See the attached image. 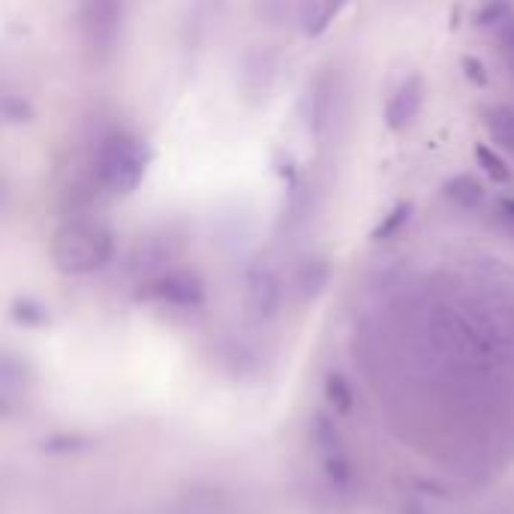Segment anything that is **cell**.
Returning <instances> with one entry per match:
<instances>
[{"instance_id": "cell-11", "label": "cell", "mask_w": 514, "mask_h": 514, "mask_svg": "<svg viewBox=\"0 0 514 514\" xmlns=\"http://www.w3.org/2000/svg\"><path fill=\"white\" fill-rule=\"evenodd\" d=\"M502 13H505V4H502V0H500V4H496V6L491 4L482 15H478V24H491V18H493V22H500V15H502Z\"/></svg>"}, {"instance_id": "cell-3", "label": "cell", "mask_w": 514, "mask_h": 514, "mask_svg": "<svg viewBox=\"0 0 514 514\" xmlns=\"http://www.w3.org/2000/svg\"><path fill=\"white\" fill-rule=\"evenodd\" d=\"M124 18V0H81V24L90 45L108 49L117 40Z\"/></svg>"}, {"instance_id": "cell-4", "label": "cell", "mask_w": 514, "mask_h": 514, "mask_svg": "<svg viewBox=\"0 0 514 514\" xmlns=\"http://www.w3.org/2000/svg\"><path fill=\"white\" fill-rule=\"evenodd\" d=\"M421 108V78H406L400 87L394 90L391 99H388L385 106V121L391 130H403V126H409L415 121V115H418Z\"/></svg>"}, {"instance_id": "cell-9", "label": "cell", "mask_w": 514, "mask_h": 514, "mask_svg": "<svg viewBox=\"0 0 514 514\" xmlns=\"http://www.w3.org/2000/svg\"><path fill=\"white\" fill-rule=\"evenodd\" d=\"M475 160H478V166H482L493 180H509L511 178V171H509V166H505V160L493 148H487V144H478V148H475Z\"/></svg>"}, {"instance_id": "cell-6", "label": "cell", "mask_w": 514, "mask_h": 514, "mask_svg": "<svg viewBox=\"0 0 514 514\" xmlns=\"http://www.w3.org/2000/svg\"><path fill=\"white\" fill-rule=\"evenodd\" d=\"M445 196H448V202H454L457 207H475L478 202H482V184H478L475 178H469V175H457V178H451L448 184H445Z\"/></svg>"}, {"instance_id": "cell-12", "label": "cell", "mask_w": 514, "mask_h": 514, "mask_svg": "<svg viewBox=\"0 0 514 514\" xmlns=\"http://www.w3.org/2000/svg\"><path fill=\"white\" fill-rule=\"evenodd\" d=\"M502 45H505V51L514 54V22L502 31Z\"/></svg>"}, {"instance_id": "cell-1", "label": "cell", "mask_w": 514, "mask_h": 514, "mask_svg": "<svg viewBox=\"0 0 514 514\" xmlns=\"http://www.w3.org/2000/svg\"><path fill=\"white\" fill-rule=\"evenodd\" d=\"M144 175V153L142 144L124 130H108L90 142L85 153V171L81 187L87 193L103 196H126L139 187Z\"/></svg>"}, {"instance_id": "cell-2", "label": "cell", "mask_w": 514, "mask_h": 514, "mask_svg": "<svg viewBox=\"0 0 514 514\" xmlns=\"http://www.w3.org/2000/svg\"><path fill=\"white\" fill-rule=\"evenodd\" d=\"M112 256V234L99 220L69 216L51 238V259L63 274H90Z\"/></svg>"}, {"instance_id": "cell-8", "label": "cell", "mask_w": 514, "mask_h": 514, "mask_svg": "<svg viewBox=\"0 0 514 514\" xmlns=\"http://www.w3.org/2000/svg\"><path fill=\"white\" fill-rule=\"evenodd\" d=\"M409 214H412V207L406 205V202H400L397 207H391V211L385 214V220L373 229V234H370V238H373V241H388V238H394V234L403 229V223L409 220Z\"/></svg>"}, {"instance_id": "cell-10", "label": "cell", "mask_w": 514, "mask_h": 514, "mask_svg": "<svg viewBox=\"0 0 514 514\" xmlns=\"http://www.w3.org/2000/svg\"><path fill=\"white\" fill-rule=\"evenodd\" d=\"M464 72L469 81H475V85H487V69L478 58H464Z\"/></svg>"}, {"instance_id": "cell-13", "label": "cell", "mask_w": 514, "mask_h": 514, "mask_svg": "<svg viewBox=\"0 0 514 514\" xmlns=\"http://www.w3.org/2000/svg\"><path fill=\"white\" fill-rule=\"evenodd\" d=\"M502 211H505V214H509V216H511V220H514V202H502Z\"/></svg>"}, {"instance_id": "cell-5", "label": "cell", "mask_w": 514, "mask_h": 514, "mask_svg": "<svg viewBox=\"0 0 514 514\" xmlns=\"http://www.w3.org/2000/svg\"><path fill=\"white\" fill-rule=\"evenodd\" d=\"M346 0H301V27L310 36L328 31V24L337 18Z\"/></svg>"}, {"instance_id": "cell-7", "label": "cell", "mask_w": 514, "mask_h": 514, "mask_svg": "<svg viewBox=\"0 0 514 514\" xmlns=\"http://www.w3.org/2000/svg\"><path fill=\"white\" fill-rule=\"evenodd\" d=\"M484 124L491 130L493 142L505 144V148H514V108L509 106H496L484 115Z\"/></svg>"}]
</instances>
